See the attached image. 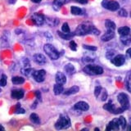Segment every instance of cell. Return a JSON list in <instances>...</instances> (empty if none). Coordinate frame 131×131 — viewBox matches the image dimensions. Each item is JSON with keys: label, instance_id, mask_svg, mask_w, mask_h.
I'll list each match as a JSON object with an SVG mask.
<instances>
[{"label": "cell", "instance_id": "f546056e", "mask_svg": "<svg viewBox=\"0 0 131 131\" xmlns=\"http://www.w3.org/2000/svg\"><path fill=\"white\" fill-rule=\"evenodd\" d=\"M30 119L33 123H35V124H39L40 123L39 117L38 115L35 114V113H32L30 116Z\"/></svg>", "mask_w": 131, "mask_h": 131}, {"label": "cell", "instance_id": "8fae6325", "mask_svg": "<svg viewBox=\"0 0 131 131\" xmlns=\"http://www.w3.org/2000/svg\"><path fill=\"white\" fill-rule=\"evenodd\" d=\"M74 108L75 110H79V111H83V112H86V111H88L89 109V106L87 102H79L75 103V105L74 106Z\"/></svg>", "mask_w": 131, "mask_h": 131}, {"label": "cell", "instance_id": "681fc988", "mask_svg": "<svg viewBox=\"0 0 131 131\" xmlns=\"http://www.w3.org/2000/svg\"><path fill=\"white\" fill-rule=\"evenodd\" d=\"M130 16H131V12H130Z\"/></svg>", "mask_w": 131, "mask_h": 131}, {"label": "cell", "instance_id": "b9f144b4", "mask_svg": "<svg viewBox=\"0 0 131 131\" xmlns=\"http://www.w3.org/2000/svg\"><path fill=\"white\" fill-rule=\"evenodd\" d=\"M83 61H84V62H93V61H94V59L90 58V57H84V58L83 59Z\"/></svg>", "mask_w": 131, "mask_h": 131}, {"label": "cell", "instance_id": "74e56055", "mask_svg": "<svg viewBox=\"0 0 131 131\" xmlns=\"http://www.w3.org/2000/svg\"><path fill=\"white\" fill-rule=\"evenodd\" d=\"M118 15L121 16H123V17H126L127 16H128V13H127L126 10L125 9H120L118 12Z\"/></svg>", "mask_w": 131, "mask_h": 131}, {"label": "cell", "instance_id": "f35d334b", "mask_svg": "<svg viewBox=\"0 0 131 131\" xmlns=\"http://www.w3.org/2000/svg\"><path fill=\"white\" fill-rule=\"evenodd\" d=\"M101 93H102V97H101L102 101H106V98H107V93H106V91L105 89H103V90L102 89Z\"/></svg>", "mask_w": 131, "mask_h": 131}, {"label": "cell", "instance_id": "7402d4cb", "mask_svg": "<svg viewBox=\"0 0 131 131\" xmlns=\"http://www.w3.org/2000/svg\"><path fill=\"white\" fill-rule=\"evenodd\" d=\"M121 41L123 44L129 45L131 44V35L130 34L126 35H121Z\"/></svg>", "mask_w": 131, "mask_h": 131}, {"label": "cell", "instance_id": "e0dca14e", "mask_svg": "<svg viewBox=\"0 0 131 131\" xmlns=\"http://www.w3.org/2000/svg\"><path fill=\"white\" fill-rule=\"evenodd\" d=\"M115 36V33L114 30H107L105 34L102 36V40L104 41V42H106V41H109L111 39H112Z\"/></svg>", "mask_w": 131, "mask_h": 131}, {"label": "cell", "instance_id": "5b68a950", "mask_svg": "<svg viewBox=\"0 0 131 131\" xmlns=\"http://www.w3.org/2000/svg\"><path fill=\"white\" fill-rule=\"evenodd\" d=\"M102 6L110 11H116L120 8V4L113 0H103L102 2Z\"/></svg>", "mask_w": 131, "mask_h": 131}, {"label": "cell", "instance_id": "f907efd6", "mask_svg": "<svg viewBox=\"0 0 131 131\" xmlns=\"http://www.w3.org/2000/svg\"><path fill=\"white\" fill-rule=\"evenodd\" d=\"M0 92H1V89H0Z\"/></svg>", "mask_w": 131, "mask_h": 131}, {"label": "cell", "instance_id": "603a6c76", "mask_svg": "<svg viewBox=\"0 0 131 131\" xmlns=\"http://www.w3.org/2000/svg\"><path fill=\"white\" fill-rule=\"evenodd\" d=\"M57 33H58V35L61 37V38H62L63 39H66V40L71 39L74 35H75V33H71V32H69V33H64V32L61 33L60 31H57Z\"/></svg>", "mask_w": 131, "mask_h": 131}, {"label": "cell", "instance_id": "d590c367", "mask_svg": "<svg viewBox=\"0 0 131 131\" xmlns=\"http://www.w3.org/2000/svg\"><path fill=\"white\" fill-rule=\"evenodd\" d=\"M83 48L84 49H87V50H89V51H96L97 50V47L95 46H92V45H83Z\"/></svg>", "mask_w": 131, "mask_h": 131}, {"label": "cell", "instance_id": "4fadbf2b", "mask_svg": "<svg viewBox=\"0 0 131 131\" xmlns=\"http://www.w3.org/2000/svg\"><path fill=\"white\" fill-rule=\"evenodd\" d=\"M120 129V125L118 123V119H114L111 121L107 127H106V130H119Z\"/></svg>", "mask_w": 131, "mask_h": 131}, {"label": "cell", "instance_id": "f6af8a7d", "mask_svg": "<svg viewBox=\"0 0 131 131\" xmlns=\"http://www.w3.org/2000/svg\"><path fill=\"white\" fill-rule=\"evenodd\" d=\"M31 1L33 3H39L41 2V0H31Z\"/></svg>", "mask_w": 131, "mask_h": 131}, {"label": "cell", "instance_id": "4dcf8cb0", "mask_svg": "<svg viewBox=\"0 0 131 131\" xmlns=\"http://www.w3.org/2000/svg\"><path fill=\"white\" fill-rule=\"evenodd\" d=\"M126 87L127 89L131 93V72L129 73L126 77Z\"/></svg>", "mask_w": 131, "mask_h": 131}, {"label": "cell", "instance_id": "44dd1931", "mask_svg": "<svg viewBox=\"0 0 131 131\" xmlns=\"http://www.w3.org/2000/svg\"><path fill=\"white\" fill-rule=\"evenodd\" d=\"M35 71L33 70L31 67H30L28 66H25V67L21 69V73L23 74L24 75H26V76H30V75H32V74H33V72H34Z\"/></svg>", "mask_w": 131, "mask_h": 131}, {"label": "cell", "instance_id": "7bdbcfd3", "mask_svg": "<svg viewBox=\"0 0 131 131\" xmlns=\"http://www.w3.org/2000/svg\"><path fill=\"white\" fill-rule=\"evenodd\" d=\"M75 1H76L79 3H81V4H85L88 3V0H75Z\"/></svg>", "mask_w": 131, "mask_h": 131}, {"label": "cell", "instance_id": "30bf717a", "mask_svg": "<svg viewBox=\"0 0 131 131\" xmlns=\"http://www.w3.org/2000/svg\"><path fill=\"white\" fill-rule=\"evenodd\" d=\"M31 19L36 26H42L45 22V17L43 15L39 14V13H35L31 16Z\"/></svg>", "mask_w": 131, "mask_h": 131}, {"label": "cell", "instance_id": "836d02e7", "mask_svg": "<svg viewBox=\"0 0 131 131\" xmlns=\"http://www.w3.org/2000/svg\"><path fill=\"white\" fill-rule=\"evenodd\" d=\"M61 30L64 33H69L71 32V30H70V27H69V25L67 23H64L61 26Z\"/></svg>", "mask_w": 131, "mask_h": 131}, {"label": "cell", "instance_id": "ee69618b", "mask_svg": "<svg viewBox=\"0 0 131 131\" xmlns=\"http://www.w3.org/2000/svg\"><path fill=\"white\" fill-rule=\"evenodd\" d=\"M126 54H127V56H128V57H129V58H131V48H129L127 49Z\"/></svg>", "mask_w": 131, "mask_h": 131}, {"label": "cell", "instance_id": "d6a6232c", "mask_svg": "<svg viewBox=\"0 0 131 131\" xmlns=\"http://www.w3.org/2000/svg\"><path fill=\"white\" fill-rule=\"evenodd\" d=\"M15 113L16 114H25V113H26V111H25V109L20 107V103H17V104H16V109Z\"/></svg>", "mask_w": 131, "mask_h": 131}, {"label": "cell", "instance_id": "6da1fadb", "mask_svg": "<svg viewBox=\"0 0 131 131\" xmlns=\"http://www.w3.org/2000/svg\"><path fill=\"white\" fill-rule=\"evenodd\" d=\"M99 30H97V29L94 27L93 25L89 24V23H83L78 26L76 28V30L75 31V35H85L87 34H93V35H99Z\"/></svg>", "mask_w": 131, "mask_h": 131}, {"label": "cell", "instance_id": "3957f363", "mask_svg": "<svg viewBox=\"0 0 131 131\" xmlns=\"http://www.w3.org/2000/svg\"><path fill=\"white\" fill-rule=\"evenodd\" d=\"M83 71L84 73L90 75H102L103 73V69L99 66L96 65H87L84 67Z\"/></svg>", "mask_w": 131, "mask_h": 131}, {"label": "cell", "instance_id": "d4e9b609", "mask_svg": "<svg viewBox=\"0 0 131 131\" xmlns=\"http://www.w3.org/2000/svg\"><path fill=\"white\" fill-rule=\"evenodd\" d=\"M118 33L121 35H126L130 34V29L127 26H123V27H120L118 29Z\"/></svg>", "mask_w": 131, "mask_h": 131}, {"label": "cell", "instance_id": "e575fe53", "mask_svg": "<svg viewBox=\"0 0 131 131\" xmlns=\"http://www.w3.org/2000/svg\"><path fill=\"white\" fill-rule=\"evenodd\" d=\"M102 89L101 86H97V87H95V89H94V95H95L96 97H98V96L101 94Z\"/></svg>", "mask_w": 131, "mask_h": 131}, {"label": "cell", "instance_id": "2e32d148", "mask_svg": "<svg viewBox=\"0 0 131 131\" xmlns=\"http://www.w3.org/2000/svg\"><path fill=\"white\" fill-rule=\"evenodd\" d=\"M69 1L70 0H54V2H53V8H54V10L58 11L64 4L68 3Z\"/></svg>", "mask_w": 131, "mask_h": 131}, {"label": "cell", "instance_id": "cb8c5ba5", "mask_svg": "<svg viewBox=\"0 0 131 131\" xmlns=\"http://www.w3.org/2000/svg\"><path fill=\"white\" fill-rule=\"evenodd\" d=\"M105 26L107 30H115V29H116V24L112 20H106L105 22Z\"/></svg>", "mask_w": 131, "mask_h": 131}, {"label": "cell", "instance_id": "9a60e30c", "mask_svg": "<svg viewBox=\"0 0 131 131\" xmlns=\"http://www.w3.org/2000/svg\"><path fill=\"white\" fill-rule=\"evenodd\" d=\"M55 80H56V83H57V84H66V82H67V77H66V75L63 73L57 72L55 76Z\"/></svg>", "mask_w": 131, "mask_h": 131}, {"label": "cell", "instance_id": "8d00e7d4", "mask_svg": "<svg viewBox=\"0 0 131 131\" xmlns=\"http://www.w3.org/2000/svg\"><path fill=\"white\" fill-rule=\"evenodd\" d=\"M70 48L71 49L72 51H76V49H77V44L75 42V41H73L71 40V42H70Z\"/></svg>", "mask_w": 131, "mask_h": 131}, {"label": "cell", "instance_id": "9c48e42d", "mask_svg": "<svg viewBox=\"0 0 131 131\" xmlns=\"http://www.w3.org/2000/svg\"><path fill=\"white\" fill-rule=\"evenodd\" d=\"M125 57L124 55L119 54L116 57H114L111 60V62H112L113 65H115L116 67H121L123 64L125 63Z\"/></svg>", "mask_w": 131, "mask_h": 131}, {"label": "cell", "instance_id": "52a82bcc", "mask_svg": "<svg viewBox=\"0 0 131 131\" xmlns=\"http://www.w3.org/2000/svg\"><path fill=\"white\" fill-rule=\"evenodd\" d=\"M103 109L108 111L109 112L113 113V114H120V113H122L125 111L121 107H121H119V108H116V106L112 104V101H109V102H107L106 104H105L103 106Z\"/></svg>", "mask_w": 131, "mask_h": 131}, {"label": "cell", "instance_id": "7dc6e473", "mask_svg": "<svg viewBox=\"0 0 131 131\" xmlns=\"http://www.w3.org/2000/svg\"><path fill=\"white\" fill-rule=\"evenodd\" d=\"M0 130H4V127L2 125H0Z\"/></svg>", "mask_w": 131, "mask_h": 131}, {"label": "cell", "instance_id": "ba28073f", "mask_svg": "<svg viewBox=\"0 0 131 131\" xmlns=\"http://www.w3.org/2000/svg\"><path fill=\"white\" fill-rule=\"evenodd\" d=\"M45 75H46V71L44 70H39V71H35L32 74V76L34 78V80L38 82V83H41L43 82L45 79Z\"/></svg>", "mask_w": 131, "mask_h": 131}, {"label": "cell", "instance_id": "8992f818", "mask_svg": "<svg viewBox=\"0 0 131 131\" xmlns=\"http://www.w3.org/2000/svg\"><path fill=\"white\" fill-rule=\"evenodd\" d=\"M117 99L118 102H120L121 106L124 109L125 111L129 109V97L127 96V94L121 93L117 96Z\"/></svg>", "mask_w": 131, "mask_h": 131}, {"label": "cell", "instance_id": "ac0fdd59", "mask_svg": "<svg viewBox=\"0 0 131 131\" xmlns=\"http://www.w3.org/2000/svg\"><path fill=\"white\" fill-rule=\"evenodd\" d=\"M64 92V88H63V84H56L53 86V93L56 95H59V94L62 93Z\"/></svg>", "mask_w": 131, "mask_h": 131}, {"label": "cell", "instance_id": "7c38bea8", "mask_svg": "<svg viewBox=\"0 0 131 131\" xmlns=\"http://www.w3.org/2000/svg\"><path fill=\"white\" fill-rule=\"evenodd\" d=\"M24 94H25V92L23 89H13L12 91V98H15V99H20V98H22L24 97Z\"/></svg>", "mask_w": 131, "mask_h": 131}, {"label": "cell", "instance_id": "ffe728a7", "mask_svg": "<svg viewBox=\"0 0 131 131\" xmlns=\"http://www.w3.org/2000/svg\"><path fill=\"white\" fill-rule=\"evenodd\" d=\"M64 70H65V71L67 72V75H71L75 72V67H74V66L72 64H71V63H68V64L66 65Z\"/></svg>", "mask_w": 131, "mask_h": 131}, {"label": "cell", "instance_id": "f1b7e54d", "mask_svg": "<svg viewBox=\"0 0 131 131\" xmlns=\"http://www.w3.org/2000/svg\"><path fill=\"white\" fill-rule=\"evenodd\" d=\"M45 20H47V23L50 26H56L59 22V20H57V18H48L47 20L45 19Z\"/></svg>", "mask_w": 131, "mask_h": 131}, {"label": "cell", "instance_id": "ab89813d", "mask_svg": "<svg viewBox=\"0 0 131 131\" xmlns=\"http://www.w3.org/2000/svg\"><path fill=\"white\" fill-rule=\"evenodd\" d=\"M114 54H115V52L113 51L107 52H106V57H107L108 59H112L113 57V56H114Z\"/></svg>", "mask_w": 131, "mask_h": 131}, {"label": "cell", "instance_id": "4316f807", "mask_svg": "<svg viewBox=\"0 0 131 131\" xmlns=\"http://www.w3.org/2000/svg\"><path fill=\"white\" fill-rule=\"evenodd\" d=\"M118 119V123H119V125L122 129H125L126 128V125H127V122L126 120L125 119L124 116H120Z\"/></svg>", "mask_w": 131, "mask_h": 131}, {"label": "cell", "instance_id": "d6986e66", "mask_svg": "<svg viewBox=\"0 0 131 131\" xmlns=\"http://www.w3.org/2000/svg\"><path fill=\"white\" fill-rule=\"evenodd\" d=\"M79 90H80V89L78 86H72V87L67 89L65 92H63V93L65 94V95H71V94L77 93L78 92H79Z\"/></svg>", "mask_w": 131, "mask_h": 131}, {"label": "cell", "instance_id": "5bb4252c", "mask_svg": "<svg viewBox=\"0 0 131 131\" xmlns=\"http://www.w3.org/2000/svg\"><path fill=\"white\" fill-rule=\"evenodd\" d=\"M33 58H34V61L36 63H38L39 65H43L44 63H46V61H47V59H46V57H45V56H43V54H40V53L35 54L34 57H33Z\"/></svg>", "mask_w": 131, "mask_h": 131}, {"label": "cell", "instance_id": "bcb514c9", "mask_svg": "<svg viewBox=\"0 0 131 131\" xmlns=\"http://www.w3.org/2000/svg\"><path fill=\"white\" fill-rule=\"evenodd\" d=\"M128 129H129V130H131V118L129 119V124Z\"/></svg>", "mask_w": 131, "mask_h": 131}, {"label": "cell", "instance_id": "60d3db41", "mask_svg": "<svg viewBox=\"0 0 131 131\" xmlns=\"http://www.w3.org/2000/svg\"><path fill=\"white\" fill-rule=\"evenodd\" d=\"M35 96L37 97V99H38L39 101H41V93H40V92L39 91V90L35 91Z\"/></svg>", "mask_w": 131, "mask_h": 131}, {"label": "cell", "instance_id": "83f0119b", "mask_svg": "<svg viewBox=\"0 0 131 131\" xmlns=\"http://www.w3.org/2000/svg\"><path fill=\"white\" fill-rule=\"evenodd\" d=\"M71 12L73 15H81L82 14V9L78 7L72 6L71 7Z\"/></svg>", "mask_w": 131, "mask_h": 131}, {"label": "cell", "instance_id": "484cf974", "mask_svg": "<svg viewBox=\"0 0 131 131\" xmlns=\"http://www.w3.org/2000/svg\"><path fill=\"white\" fill-rule=\"evenodd\" d=\"M12 84H21L25 82V79L23 77L14 76V77H12Z\"/></svg>", "mask_w": 131, "mask_h": 131}, {"label": "cell", "instance_id": "c3c4849f", "mask_svg": "<svg viewBox=\"0 0 131 131\" xmlns=\"http://www.w3.org/2000/svg\"><path fill=\"white\" fill-rule=\"evenodd\" d=\"M16 2V0H9V3H14Z\"/></svg>", "mask_w": 131, "mask_h": 131}, {"label": "cell", "instance_id": "1f68e13d", "mask_svg": "<svg viewBox=\"0 0 131 131\" xmlns=\"http://www.w3.org/2000/svg\"><path fill=\"white\" fill-rule=\"evenodd\" d=\"M7 85V76L5 75H3L1 79H0V87H4Z\"/></svg>", "mask_w": 131, "mask_h": 131}, {"label": "cell", "instance_id": "277c9868", "mask_svg": "<svg viewBox=\"0 0 131 131\" xmlns=\"http://www.w3.org/2000/svg\"><path fill=\"white\" fill-rule=\"evenodd\" d=\"M43 50L52 60H57L59 58L60 54H59L58 51H57L52 44H50V43L45 44L43 47Z\"/></svg>", "mask_w": 131, "mask_h": 131}, {"label": "cell", "instance_id": "7a4b0ae2", "mask_svg": "<svg viewBox=\"0 0 131 131\" xmlns=\"http://www.w3.org/2000/svg\"><path fill=\"white\" fill-rule=\"evenodd\" d=\"M70 126H71V120L67 115H61L55 124V128L58 130L68 129Z\"/></svg>", "mask_w": 131, "mask_h": 131}]
</instances>
